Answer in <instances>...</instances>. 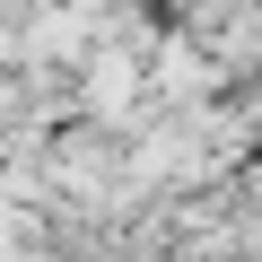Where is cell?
<instances>
[{
    "label": "cell",
    "mask_w": 262,
    "mask_h": 262,
    "mask_svg": "<svg viewBox=\"0 0 262 262\" xmlns=\"http://www.w3.org/2000/svg\"><path fill=\"white\" fill-rule=\"evenodd\" d=\"M140 53H96V61H79V96H88V114H105V122H122L131 114V96H140Z\"/></svg>",
    "instance_id": "obj_1"
}]
</instances>
